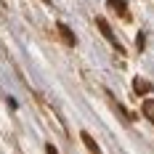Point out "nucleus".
Masks as SVG:
<instances>
[{
  "mask_svg": "<svg viewBox=\"0 0 154 154\" xmlns=\"http://www.w3.org/2000/svg\"><path fill=\"white\" fill-rule=\"evenodd\" d=\"M143 43H146V35L141 32V35H138V51H143Z\"/></svg>",
  "mask_w": 154,
  "mask_h": 154,
  "instance_id": "0eeeda50",
  "label": "nucleus"
},
{
  "mask_svg": "<svg viewBox=\"0 0 154 154\" xmlns=\"http://www.w3.org/2000/svg\"><path fill=\"white\" fill-rule=\"evenodd\" d=\"M106 8H112L114 14L122 16V19H130V8H128L125 0H106Z\"/></svg>",
  "mask_w": 154,
  "mask_h": 154,
  "instance_id": "f03ea898",
  "label": "nucleus"
},
{
  "mask_svg": "<svg viewBox=\"0 0 154 154\" xmlns=\"http://www.w3.org/2000/svg\"><path fill=\"white\" fill-rule=\"evenodd\" d=\"M133 91L138 93V96H149V93H152V82H149L146 77H136V80H133Z\"/></svg>",
  "mask_w": 154,
  "mask_h": 154,
  "instance_id": "7ed1b4c3",
  "label": "nucleus"
},
{
  "mask_svg": "<svg viewBox=\"0 0 154 154\" xmlns=\"http://www.w3.org/2000/svg\"><path fill=\"white\" fill-rule=\"evenodd\" d=\"M80 138H82V143H85V146H88L91 152H101V149H98V143H96V141H93L91 136L85 133V130H82V136H80Z\"/></svg>",
  "mask_w": 154,
  "mask_h": 154,
  "instance_id": "423d86ee",
  "label": "nucleus"
},
{
  "mask_svg": "<svg viewBox=\"0 0 154 154\" xmlns=\"http://www.w3.org/2000/svg\"><path fill=\"white\" fill-rule=\"evenodd\" d=\"M96 27L101 29V35L106 37V40H109V43H112V45H114V48H117V51H120V53H122V45H120V40L114 37V32H112V27H109V24H106V19H101V16H98V19H96Z\"/></svg>",
  "mask_w": 154,
  "mask_h": 154,
  "instance_id": "f257e3e1",
  "label": "nucleus"
},
{
  "mask_svg": "<svg viewBox=\"0 0 154 154\" xmlns=\"http://www.w3.org/2000/svg\"><path fill=\"white\" fill-rule=\"evenodd\" d=\"M141 112H143V114H146V117H149V120L154 122V98H149V101H143V106H141Z\"/></svg>",
  "mask_w": 154,
  "mask_h": 154,
  "instance_id": "39448f33",
  "label": "nucleus"
},
{
  "mask_svg": "<svg viewBox=\"0 0 154 154\" xmlns=\"http://www.w3.org/2000/svg\"><path fill=\"white\" fill-rule=\"evenodd\" d=\"M45 3H48V0H45Z\"/></svg>",
  "mask_w": 154,
  "mask_h": 154,
  "instance_id": "6e6552de",
  "label": "nucleus"
},
{
  "mask_svg": "<svg viewBox=\"0 0 154 154\" xmlns=\"http://www.w3.org/2000/svg\"><path fill=\"white\" fill-rule=\"evenodd\" d=\"M59 32H61V37H64V43H66V45H77V37L72 35V29H69L66 24H59Z\"/></svg>",
  "mask_w": 154,
  "mask_h": 154,
  "instance_id": "20e7f679",
  "label": "nucleus"
}]
</instances>
